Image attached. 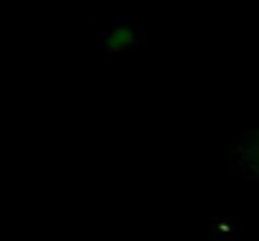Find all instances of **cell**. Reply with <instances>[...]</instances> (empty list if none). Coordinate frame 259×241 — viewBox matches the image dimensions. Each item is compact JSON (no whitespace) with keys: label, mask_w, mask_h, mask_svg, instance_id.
<instances>
[{"label":"cell","mask_w":259,"mask_h":241,"mask_svg":"<svg viewBox=\"0 0 259 241\" xmlns=\"http://www.w3.org/2000/svg\"><path fill=\"white\" fill-rule=\"evenodd\" d=\"M254 159H257V163H259V138H257V154H254Z\"/></svg>","instance_id":"1"}]
</instances>
